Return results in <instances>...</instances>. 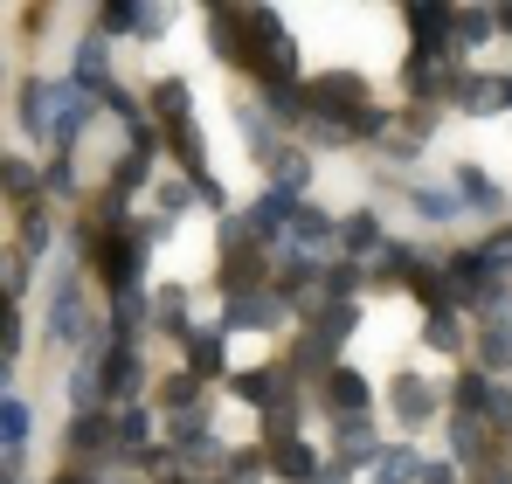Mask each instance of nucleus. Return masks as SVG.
I'll return each instance as SVG.
<instances>
[{"label": "nucleus", "mask_w": 512, "mask_h": 484, "mask_svg": "<svg viewBox=\"0 0 512 484\" xmlns=\"http://www.w3.org/2000/svg\"><path fill=\"white\" fill-rule=\"evenodd\" d=\"M63 104H70V90H56V83H21V125H28L35 139H63Z\"/></svg>", "instance_id": "nucleus-1"}, {"label": "nucleus", "mask_w": 512, "mask_h": 484, "mask_svg": "<svg viewBox=\"0 0 512 484\" xmlns=\"http://www.w3.org/2000/svg\"><path fill=\"white\" fill-rule=\"evenodd\" d=\"M346 332H353V305H326V312H319V332L305 339V367H326V360L340 353Z\"/></svg>", "instance_id": "nucleus-2"}, {"label": "nucleus", "mask_w": 512, "mask_h": 484, "mask_svg": "<svg viewBox=\"0 0 512 484\" xmlns=\"http://www.w3.org/2000/svg\"><path fill=\"white\" fill-rule=\"evenodd\" d=\"M132 270H139V249L132 242H118V236H97V277L125 298L132 291Z\"/></svg>", "instance_id": "nucleus-3"}, {"label": "nucleus", "mask_w": 512, "mask_h": 484, "mask_svg": "<svg viewBox=\"0 0 512 484\" xmlns=\"http://www.w3.org/2000/svg\"><path fill=\"white\" fill-rule=\"evenodd\" d=\"M326 408H333L340 422L367 415V381H360L353 367H333V374H326Z\"/></svg>", "instance_id": "nucleus-4"}, {"label": "nucleus", "mask_w": 512, "mask_h": 484, "mask_svg": "<svg viewBox=\"0 0 512 484\" xmlns=\"http://www.w3.org/2000/svg\"><path fill=\"white\" fill-rule=\"evenodd\" d=\"M277 319H284V298H277V291H243V298H229V325H256V332H270Z\"/></svg>", "instance_id": "nucleus-5"}, {"label": "nucleus", "mask_w": 512, "mask_h": 484, "mask_svg": "<svg viewBox=\"0 0 512 484\" xmlns=\"http://www.w3.org/2000/svg\"><path fill=\"white\" fill-rule=\"evenodd\" d=\"M291 222H298V201H291V194H277V187L250 208V229H256V236H291Z\"/></svg>", "instance_id": "nucleus-6"}, {"label": "nucleus", "mask_w": 512, "mask_h": 484, "mask_svg": "<svg viewBox=\"0 0 512 484\" xmlns=\"http://www.w3.org/2000/svg\"><path fill=\"white\" fill-rule=\"evenodd\" d=\"M450 97H457L464 111H506V77H457Z\"/></svg>", "instance_id": "nucleus-7"}, {"label": "nucleus", "mask_w": 512, "mask_h": 484, "mask_svg": "<svg viewBox=\"0 0 512 484\" xmlns=\"http://www.w3.org/2000/svg\"><path fill=\"white\" fill-rule=\"evenodd\" d=\"M478 360H485L492 374H506V367H512V325H506V319L478 325Z\"/></svg>", "instance_id": "nucleus-8"}, {"label": "nucleus", "mask_w": 512, "mask_h": 484, "mask_svg": "<svg viewBox=\"0 0 512 484\" xmlns=\"http://www.w3.org/2000/svg\"><path fill=\"white\" fill-rule=\"evenodd\" d=\"M153 111H160V125H167L173 139H180V132H187V83L167 77L160 90H153Z\"/></svg>", "instance_id": "nucleus-9"}, {"label": "nucleus", "mask_w": 512, "mask_h": 484, "mask_svg": "<svg viewBox=\"0 0 512 484\" xmlns=\"http://www.w3.org/2000/svg\"><path fill=\"white\" fill-rule=\"evenodd\" d=\"M270 471H277V478H291V484H312L319 457H312L305 443H277V450H270Z\"/></svg>", "instance_id": "nucleus-10"}, {"label": "nucleus", "mask_w": 512, "mask_h": 484, "mask_svg": "<svg viewBox=\"0 0 512 484\" xmlns=\"http://www.w3.org/2000/svg\"><path fill=\"white\" fill-rule=\"evenodd\" d=\"M49 332H56V339H84V298H77L70 284H63L56 305H49Z\"/></svg>", "instance_id": "nucleus-11"}, {"label": "nucleus", "mask_w": 512, "mask_h": 484, "mask_svg": "<svg viewBox=\"0 0 512 484\" xmlns=\"http://www.w3.org/2000/svg\"><path fill=\"white\" fill-rule=\"evenodd\" d=\"M277 381H284V374L256 367V374H236V395H243V402H256V408H277L284 395H291V388H277Z\"/></svg>", "instance_id": "nucleus-12"}, {"label": "nucleus", "mask_w": 512, "mask_h": 484, "mask_svg": "<svg viewBox=\"0 0 512 484\" xmlns=\"http://www.w3.org/2000/svg\"><path fill=\"white\" fill-rule=\"evenodd\" d=\"M492 28H499V14H485V7H478V14H457V21H450V49H471V42H485Z\"/></svg>", "instance_id": "nucleus-13"}, {"label": "nucleus", "mask_w": 512, "mask_h": 484, "mask_svg": "<svg viewBox=\"0 0 512 484\" xmlns=\"http://www.w3.org/2000/svg\"><path fill=\"white\" fill-rule=\"evenodd\" d=\"M104 388H111V395H132V388H139V367H132V346H111V360H104Z\"/></svg>", "instance_id": "nucleus-14"}, {"label": "nucleus", "mask_w": 512, "mask_h": 484, "mask_svg": "<svg viewBox=\"0 0 512 484\" xmlns=\"http://www.w3.org/2000/svg\"><path fill=\"white\" fill-rule=\"evenodd\" d=\"M429 408H436V395H429L423 381H402V388H395V415H402V422H409V429H416V422H423Z\"/></svg>", "instance_id": "nucleus-15"}, {"label": "nucleus", "mask_w": 512, "mask_h": 484, "mask_svg": "<svg viewBox=\"0 0 512 484\" xmlns=\"http://www.w3.org/2000/svg\"><path fill=\"white\" fill-rule=\"evenodd\" d=\"M70 402H77V415H90V408L104 402V374H97V367H77V374H70Z\"/></svg>", "instance_id": "nucleus-16"}, {"label": "nucleus", "mask_w": 512, "mask_h": 484, "mask_svg": "<svg viewBox=\"0 0 512 484\" xmlns=\"http://www.w3.org/2000/svg\"><path fill=\"white\" fill-rule=\"evenodd\" d=\"M402 77H409V90H423V97H436V90H443V56H409V70H402Z\"/></svg>", "instance_id": "nucleus-17"}, {"label": "nucleus", "mask_w": 512, "mask_h": 484, "mask_svg": "<svg viewBox=\"0 0 512 484\" xmlns=\"http://www.w3.org/2000/svg\"><path fill=\"white\" fill-rule=\"evenodd\" d=\"M270 173H277V194H298L305 173H312V160H305V153H270Z\"/></svg>", "instance_id": "nucleus-18"}, {"label": "nucleus", "mask_w": 512, "mask_h": 484, "mask_svg": "<svg viewBox=\"0 0 512 484\" xmlns=\"http://www.w3.org/2000/svg\"><path fill=\"white\" fill-rule=\"evenodd\" d=\"M429 346H436V353H457V346H464V332H457V312H450V305L429 312Z\"/></svg>", "instance_id": "nucleus-19"}, {"label": "nucleus", "mask_w": 512, "mask_h": 484, "mask_svg": "<svg viewBox=\"0 0 512 484\" xmlns=\"http://www.w3.org/2000/svg\"><path fill=\"white\" fill-rule=\"evenodd\" d=\"M291 242H298V249H312V242H333V222H326L319 208H298V222H291Z\"/></svg>", "instance_id": "nucleus-20"}, {"label": "nucleus", "mask_w": 512, "mask_h": 484, "mask_svg": "<svg viewBox=\"0 0 512 484\" xmlns=\"http://www.w3.org/2000/svg\"><path fill=\"white\" fill-rule=\"evenodd\" d=\"M187 353H194L201 374H215L222 367V332H187Z\"/></svg>", "instance_id": "nucleus-21"}, {"label": "nucleus", "mask_w": 512, "mask_h": 484, "mask_svg": "<svg viewBox=\"0 0 512 484\" xmlns=\"http://www.w3.org/2000/svg\"><path fill=\"white\" fill-rule=\"evenodd\" d=\"M70 443H77V450H104V443H111V422H104V415H77Z\"/></svg>", "instance_id": "nucleus-22"}, {"label": "nucleus", "mask_w": 512, "mask_h": 484, "mask_svg": "<svg viewBox=\"0 0 512 484\" xmlns=\"http://www.w3.org/2000/svg\"><path fill=\"white\" fill-rule=\"evenodd\" d=\"M450 450H457V457H485V429H478L471 415H457V429H450Z\"/></svg>", "instance_id": "nucleus-23"}, {"label": "nucleus", "mask_w": 512, "mask_h": 484, "mask_svg": "<svg viewBox=\"0 0 512 484\" xmlns=\"http://www.w3.org/2000/svg\"><path fill=\"white\" fill-rule=\"evenodd\" d=\"M77 83H97V90H104V42H97V35L77 49Z\"/></svg>", "instance_id": "nucleus-24"}, {"label": "nucleus", "mask_w": 512, "mask_h": 484, "mask_svg": "<svg viewBox=\"0 0 512 484\" xmlns=\"http://www.w3.org/2000/svg\"><path fill=\"white\" fill-rule=\"evenodd\" d=\"M28 422H35V415H28V402H7V408H0V429H7V450H21V443H28Z\"/></svg>", "instance_id": "nucleus-25"}, {"label": "nucleus", "mask_w": 512, "mask_h": 484, "mask_svg": "<svg viewBox=\"0 0 512 484\" xmlns=\"http://www.w3.org/2000/svg\"><path fill=\"white\" fill-rule=\"evenodd\" d=\"M457 187H464V194H471L478 208H499V187H492V180H485L478 166H464V173H457Z\"/></svg>", "instance_id": "nucleus-26"}, {"label": "nucleus", "mask_w": 512, "mask_h": 484, "mask_svg": "<svg viewBox=\"0 0 512 484\" xmlns=\"http://www.w3.org/2000/svg\"><path fill=\"white\" fill-rule=\"evenodd\" d=\"M21 249H49V222H42V208H21Z\"/></svg>", "instance_id": "nucleus-27"}, {"label": "nucleus", "mask_w": 512, "mask_h": 484, "mask_svg": "<svg viewBox=\"0 0 512 484\" xmlns=\"http://www.w3.org/2000/svg\"><path fill=\"white\" fill-rule=\"evenodd\" d=\"M478 256H485V263H492V277H499V270H512V229H499V236L485 242V249H478Z\"/></svg>", "instance_id": "nucleus-28"}, {"label": "nucleus", "mask_w": 512, "mask_h": 484, "mask_svg": "<svg viewBox=\"0 0 512 484\" xmlns=\"http://www.w3.org/2000/svg\"><path fill=\"white\" fill-rule=\"evenodd\" d=\"M146 173H153V160H146V153H132V160L118 166V180H111V187H118V194H132V187H139Z\"/></svg>", "instance_id": "nucleus-29"}, {"label": "nucleus", "mask_w": 512, "mask_h": 484, "mask_svg": "<svg viewBox=\"0 0 512 484\" xmlns=\"http://www.w3.org/2000/svg\"><path fill=\"white\" fill-rule=\"evenodd\" d=\"M139 14L146 7H132V0H104V28H139Z\"/></svg>", "instance_id": "nucleus-30"}, {"label": "nucleus", "mask_w": 512, "mask_h": 484, "mask_svg": "<svg viewBox=\"0 0 512 484\" xmlns=\"http://www.w3.org/2000/svg\"><path fill=\"white\" fill-rule=\"evenodd\" d=\"M416 201H423L429 222H457V201H450V194H436V187H429V194H416Z\"/></svg>", "instance_id": "nucleus-31"}, {"label": "nucleus", "mask_w": 512, "mask_h": 484, "mask_svg": "<svg viewBox=\"0 0 512 484\" xmlns=\"http://www.w3.org/2000/svg\"><path fill=\"white\" fill-rule=\"evenodd\" d=\"M346 242H353V249H374V242H381V222H374V215L346 222Z\"/></svg>", "instance_id": "nucleus-32"}, {"label": "nucleus", "mask_w": 512, "mask_h": 484, "mask_svg": "<svg viewBox=\"0 0 512 484\" xmlns=\"http://www.w3.org/2000/svg\"><path fill=\"white\" fill-rule=\"evenodd\" d=\"M160 402H167V408H187V402H194V374H173L167 388H160Z\"/></svg>", "instance_id": "nucleus-33"}, {"label": "nucleus", "mask_w": 512, "mask_h": 484, "mask_svg": "<svg viewBox=\"0 0 512 484\" xmlns=\"http://www.w3.org/2000/svg\"><path fill=\"white\" fill-rule=\"evenodd\" d=\"M146 429H153V415H146V408H132V415L118 422V436H125V443H146Z\"/></svg>", "instance_id": "nucleus-34"}, {"label": "nucleus", "mask_w": 512, "mask_h": 484, "mask_svg": "<svg viewBox=\"0 0 512 484\" xmlns=\"http://www.w3.org/2000/svg\"><path fill=\"white\" fill-rule=\"evenodd\" d=\"M485 415H492L499 429H512V388H492V402H485Z\"/></svg>", "instance_id": "nucleus-35"}, {"label": "nucleus", "mask_w": 512, "mask_h": 484, "mask_svg": "<svg viewBox=\"0 0 512 484\" xmlns=\"http://www.w3.org/2000/svg\"><path fill=\"white\" fill-rule=\"evenodd\" d=\"M353 284H360V270H353V263H340V270H333V277H326V291H333V298H340V305H346V291H353Z\"/></svg>", "instance_id": "nucleus-36"}, {"label": "nucleus", "mask_w": 512, "mask_h": 484, "mask_svg": "<svg viewBox=\"0 0 512 484\" xmlns=\"http://www.w3.org/2000/svg\"><path fill=\"white\" fill-rule=\"evenodd\" d=\"M139 312H146V305L125 291V298H118V332H139Z\"/></svg>", "instance_id": "nucleus-37"}, {"label": "nucleus", "mask_w": 512, "mask_h": 484, "mask_svg": "<svg viewBox=\"0 0 512 484\" xmlns=\"http://www.w3.org/2000/svg\"><path fill=\"white\" fill-rule=\"evenodd\" d=\"M0 353H7V360L21 353V319H14V312H7V325H0Z\"/></svg>", "instance_id": "nucleus-38"}, {"label": "nucleus", "mask_w": 512, "mask_h": 484, "mask_svg": "<svg viewBox=\"0 0 512 484\" xmlns=\"http://www.w3.org/2000/svg\"><path fill=\"white\" fill-rule=\"evenodd\" d=\"M28 291V270H21V256H7V298H21Z\"/></svg>", "instance_id": "nucleus-39"}, {"label": "nucleus", "mask_w": 512, "mask_h": 484, "mask_svg": "<svg viewBox=\"0 0 512 484\" xmlns=\"http://www.w3.org/2000/svg\"><path fill=\"white\" fill-rule=\"evenodd\" d=\"M423 484H457V471H450V464H429V471H423Z\"/></svg>", "instance_id": "nucleus-40"}, {"label": "nucleus", "mask_w": 512, "mask_h": 484, "mask_svg": "<svg viewBox=\"0 0 512 484\" xmlns=\"http://www.w3.org/2000/svg\"><path fill=\"white\" fill-rule=\"evenodd\" d=\"M499 28H506V35H512V7H499Z\"/></svg>", "instance_id": "nucleus-41"}, {"label": "nucleus", "mask_w": 512, "mask_h": 484, "mask_svg": "<svg viewBox=\"0 0 512 484\" xmlns=\"http://www.w3.org/2000/svg\"><path fill=\"white\" fill-rule=\"evenodd\" d=\"M381 484H395V478H381Z\"/></svg>", "instance_id": "nucleus-42"}, {"label": "nucleus", "mask_w": 512, "mask_h": 484, "mask_svg": "<svg viewBox=\"0 0 512 484\" xmlns=\"http://www.w3.org/2000/svg\"><path fill=\"white\" fill-rule=\"evenodd\" d=\"M70 484H77V478H70Z\"/></svg>", "instance_id": "nucleus-43"}]
</instances>
